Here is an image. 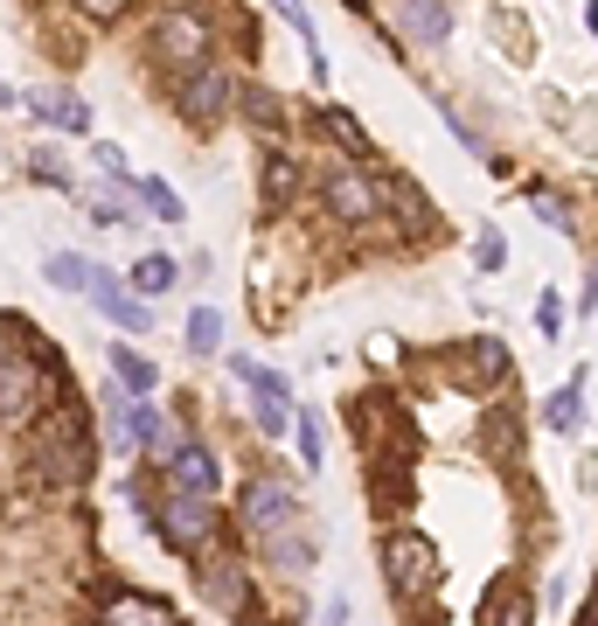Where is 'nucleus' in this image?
<instances>
[{"mask_svg": "<svg viewBox=\"0 0 598 626\" xmlns=\"http://www.w3.org/2000/svg\"><path fill=\"white\" fill-rule=\"evenodd\" d=\"M321 195H327V209H334L342 223H369L376 209H383V189H376L369 174H355V168H334Z\"/></svg>", "mask_w": 598, "mask_h": 626, "instance_id": "5", "label": "nucleus"}, {"mask_svg": "<svg viewBox=\"0 0 598 626\" xmlns=\"http://www.w3.org/2000/svg\"><path fill=\"white\" fill-rule=\"evenodd\" d=\"M230 98H237V77H230V70H216V63L181 70V119H189V125H216L230 112Z\"/></svg>", "mask_w": 598, "mask_h": 626, "instance_id": "2", "label": "nucleus"}, {"mask_svg": "<svg viewBox=\"0 0 598 626\" xmlns=\"http://www.w3.org/2000/svg\"><path fill=\"white\" fill-rule=\"evenodd\" d=\"M278 14L293 21V29H300V42H306V49H314V57H321V36H314V21H306V8H300V0H278ZM321 63H327V57H321Z\"/></svg>", "mask_w": 598, "mask_h": 626, "instance_id": "22", "label": "nucleus"}, {"mask_svg": "<svg viewBox=\"0 0 598 626\" xmlns=\"http://www.w3.org/2000/svg\"><path fill=\"white\" fill-rule=\"evenodd\" d=\"M133 0H77V14H91V21H119Z\"/></svg>", "mask_w": 598, "mask_h": 626, "instance_id": "24", "label": "nucleus"}, {"mask_svg": "<svg viewBox=\"0 0 598 626\" xmlns=\"http://www.w3.org/2000/svg\"><path fill=\"white\" fill-rule=\"evenodd\" d=\"M327 125H334V133H342V147H355V153H362V125H355L348 112H327Z\"/></svg>", "mask_w": 598, "mask_h": 626, "instance_id": "25", "label": "nucleus"}, {"mask_svg": "<svg viewBox=\"0 0 598 626\" xmlns=\"http://www.w3.org/2000/svg\"><path fill=\"white\" fill-rule=\"evenodd\" d=\"M84 293H91V306L105 313V321L119 327V334H146L153 327V306L133 293V285H125L119 272H105V265H91V279H84Z\"/></svg>", "mask_w": 598, "mask_h": 626, "instance_id": "3", "label": "nucleus"}, {"mask_svg": "<svg viewBox=\"0 0 598 626\" xmlns=\"http://www.w3.org/2000/svg\"><path fill=\"white\" fill-rule=\"evenodd\" d=\"M474 265H480V272H501V265H508V244H501V230H494V223L480 230V244H474Z\"/></svg>", "mask_w": 598, "mask_h": 626, "instance_id": "21", "label": "nucleus"}, {"mask_svg": "<svg viewBox=\"0 0 598 626\" xmlns=\"http://www.w3.org/2000/svg\"><path fill=\"white\" fill-rule=\"evenodd\" d=\"M146 57L161 70H195L202 57H210V21H202V14H168L161 29H153Z\"/></svg>", "mask_w": 598, "mask_h": 626, "instance_id": "1", "label": "nucleus"}, {"mask_svg": "<svg viewBox=\"0 0 598 626\" xmlns=\"http://www.w3.org/2000/svg\"><path fill=\"white\" fill-rule=\"evenodd\" d=\"M36 174H42V181H70V168H63V161H57V153H49V147L36 153Z\"/></svg>", "mask_w": 598, "mask_h": 626, "instance_id": "26", "label": "nucleus"}, {"mask_svg": "<svg viewBox=\"0 0 598 626\" xmlns=\"http://www.w3.org/2000/svg\"><path fill=\"white\" fill-rule=\"evenodd\" d=\"M404 36L438 49V42L453 36V21H446V0H404Z\"/></svg>", "mask_w": 598, "mask_h": 626, "instance_id": "13", "label": "nucleus"}, {"mask_svg": "<svg viewBox=\"0 0 598 626\" xmlns=\"http://www.w3.org/2000/svg\"><path fill=\"white\" fill-rule=\"evenodd\" d=\"M161 515H168V536L181 543V551H195V543L210 536V494H181V487H174Z\"/></svg>", "mask_w": 598, "mask_h": 626, "instance_id": "7", "label": "nucleus"}, {"mask_svg": "<svg viewBox=\"0 0 598 626\" xmlns=\"http://www.w3.org/2000/svg\"><path fill=\"white\" fill-rule=\"evenodd\" d=\"M36 411V362L0 349V425H14V417Z\"/></svg>", "mask_w": 598, "mask_h": 626, "instance_id": "6", "label": "nucleus"}, {"mask_svg": "<svg viewBox=\"0 0 598 626\" xmlns=\"http://www.w3.org/2000/svg\"><path fill=\"white\" fill-rule=\"evenodd\" d=\"M119 189L133 195V202L146 209V216H161V223H181V216H189V209H181V195L168 189V181H153V174H125Z\"/></svg>", "mask_w": 598, "mask_h": 626, "instance_id": "11", "label": "nucleus"}, {"mask_svg": "<svg viewBox=\"0 0 598 626\" xmlns=\"http://www.w3.org/2000/svg\"><path fill=\"white\" fill-rule=\"evenodd\" d=\"M230 370H237V376L257 390V397H293V390H285V376H278V370H265V362H251V355H230Z\"/></svg>", "mask_w": 598, "mask_h": 626, "instance_id": "16", "label": "nucleus"}, {"mask_svg": "<svg viewBox=\"0 0 598 626\" xmlns=\"http://www.w3.org/2000/svg\"><path fill=\"white\" fill-rule=\"evenodd\" d=\"M168 474H174L181 494H210L216 487V460L202 453L195 438H174V446H168Z\"/></svg>", "mask_w": 598, "mask_h": 626, "instance_id": "9", "label": "nucleus"}, {"mask_svg": "<svg viewBox=\"0 0 598 626\" xmlns=\"http://www.w3.org/2000/svg\"><path fill=\"white\" fill-rule=\"evenodd\" d=\"M105 626H168L161 606H140V598H119V606L105 613Z\"/></svg>", "mask_w": 598, "mask_h": 626, "instance_id": "19", "label": "nucleus"}, {"mask_svg": "<svg viewBox=\"0 0 598 626\" xmlns=\"http://www.w3.org/2000/svg\"><path fill=\"white\" fill-rule=\"evenodd\" d=\"M42 272H49V285H63V293H84V279H91V265H84L77 251H57Z\"/></svg>", "mask_w": 598, "mask_h": 626, "instance_id": "18", "label": "nucleus"}, {"mask_svg": "<svg viewBox=\"0 0 598 626\" xmlns=\"http://www.w3.org/2000/svg\"><path fill=\"white\" fill-rule=\"evenodd\" d=\"M105 362H112V383H125L133 397H153V390H161V370H153V362H146L133 342H112Z\"/></svg>", "mask_w": 598, "mask_h": 626, "instance_id": "10", "label": "nucleus"}, {"mask_svg": "<svg viewBox=\"0 0 598 626\" xmlns=\"http://www.w3.org/2000/svg\"><path fill=\"white\" fill-rule=\"evenodd\" d=\"M189 349H195V355H216V349H223V313H216V306H195V313H189Z\"/></svg>", "mask_w": 598, "mask_h": 626, "instance_id": "15", "label": "nucleus"}, {"mask_svg": "<svg viewBox=\"0 0 598 626\" xmlns=\"http://www.w3.org/2000/svg\"><path fill=\"white\" fill-rule=\"evenodd\" d=\"M21 104L36 112V125H57V133H91V104L70 98V91H57V98H49V91H29Z\"/></svg>", "mask_w": 598, "mask_h": 626, "instance_id": "8", "label": "nucleus"}, {"mask_svg": "<svg viewBox=\"0 0 598 626\" xmlns=\"http://www.w3.org/2000/svg\"><path fill=\"white\" fill-rule=\"evenodd\" d=\"M125 438L146 453H168V425H161V411H153V397H125Z\"/></svg>", "mask_w": 598, "mask_h": 626, "instance_id": "14", "label": "nucleus"}, {"mask_svg": "<svg viewBox=\"0 0 598 626\" xmlns=\"http://www.w3.org/2000/svg\"><path fill=\"white\" fill-rule=\"evenodd\" d=\"M578 404H585V383H564L557 397L543 404V425H550V432H570V425H578Z\"/></svg>", "mask_w": 598, "mask_h": 626, "instance_id": "17", "label": "nucleus"}, {"mask_svg": "<svg viewBox=\"0 0 598 626\" xmlns=\"http://www.w3.org/2000/svg\"><path fill=\"white\" fill-rule=\"evenodd\" d=\"M168 285H174V258H140L133 293H168Z\"/></svg>", "mask_w": 598, "mask_h": 626, "instance_id": "20", "label": "nucleus"}, {"mask_svg": "<svg viewBox=\"0 0 598 626\" xmlns=\"http://www.w3.org/2000/svg\"><path fill=\"white\" fill-rule=\"evenodd\" d=\"M244 522L257 536H285L300 522V494L285 487V481H251L244 487Z\"/></svg>", "mask_w": 598, "mask_h": 626, "instance_id": "4", "label": "nucleus"}, {"mask_svg": "<svg viewBox=\"0 0 598 626\" xmlns=\"http://www.w3.org/2000/svg\"><path fill=\"white\" fill-rule=\"evenodd\" d=\"M293 438H300V460H306V466H321V425H314V417H300Z\"/></svg>", "mask_w": 598, "mask_h": 626, "instance_id": "23", "label": "nucleus"}, {"mask_svg": "<svg viewBox=\"0 0 598 626\" xmlns=\"http://www.w3.org/2000/svg\"><path fill=\"white\" fill-rule=\"evenodd\" d=\"M389 571H397V592H425L432 585V551L418 536H397L389 543Z\"/></svg>", "mask_w": 598, "mask_h": 626, "instance_id": "12", "label": "nucleus"}]
</instances>
